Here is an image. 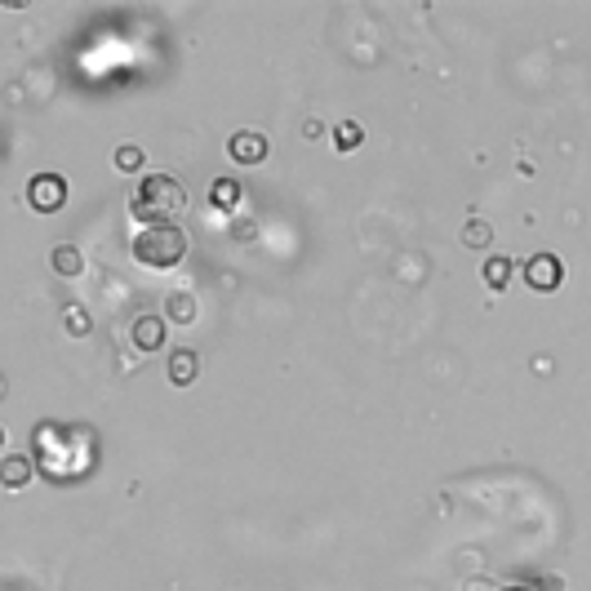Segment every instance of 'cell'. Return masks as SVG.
I'll return each mask as SVG.
<instances>
[{"label":"cell","instance_id":"obj_1","mask_svg":"<svg viewBox=\"0 0 591 591\" xmlns=\"http://www.w3.org/2000/svg\"><path fill=\"white\" fill-rule=\"evenodd\" d=\"M187 213V187L174 174H147L142 187L134 192V218L142 227H161V223H178Z\"/></svg>","mask_w":591,"mask_h":591},{"label":"cell","instance_id":"obj_2","mask_svg":"<svg viewBox=\"0 0 591 591\" xmlns=\"http://www.w3.org/2000/svg\"><path fill=\"white\" fill-rule=\"evenodd\" d=\"M134 258H139L142 267H151V272H170L178 267L182 258H187V232L178 227V223H161V227H139V236H134Z\"/></svg>","mask_w":591,"mask_h":591},{"label":"cell","instance_id":"obj_3","mask_svg":"<svg viewBox=\"0 0 591 591\" xmlns=\"http://www.w3.org/2000/svg\"><path fill=\"white\" fill-rule=\"evenodd\" d=\"M560 280H565V263H560L556 254H534L524 263V285L538 289V294H556Z\"/></svg>","mask_w":591,"mask_h":591},{"label":"cell","instance_id":"obj_4","mask_svg":"<svg viewBox=\"0 0 591 591\" xmlns=\"http://www.w3.org/2000/svg\"><path fill=\"white\" fill-rule=\"evenodd\" d=\"M27 201L36 205V213H54V209H63V201H67V182H63L58 174L32 178V187H27Z\"/></svg>","mask_w":591,"mask_h":591},{"label":"cell","instance_id":"obj_5","mask_svg":"<svg viewBox=\"0 0 591 591\" xmlns=\"http://www.w3.org/2000/svg\"><path fill=\"white\" fill-rule=\"evenodd\" d=\"M227 151H232L236 165H258V161H267V134L263 130H236Z\"/></svg>","mask_w":591,"mask_h":591},{"label":"cell","instance_id":"obj_6","mask_svg":"<svg viewBox=\"0 0 591 591\" xmlns=\"http://www.w3.org/2000/svg\"><path fill=\"white\" fill-rule=\"evenodd\" d=\"M130 343L147 356V351H161L165 347V316H139L130 325Z\"/></svg>","mask_w":591,"mask_h":591},{"label":"cell","instance_id":"obj_7","mask_svg":"<svg viewBox=\"0 0 591 591\" xmlns=\"http://www.w3.org/2000/svg\"><path fill=\"white\" fill-rule=\"evenodd\" d=\"M165 374H170V383H174V387H192V383H196V374H201V360H196V351L178 347L174 356H170V365H165Z\"/></svg>","mask_w":591,"mask_h":591},{"label":"cell","instance_id":"obj_8","mask_svg":"<svg viewBox=\"0 0 591 591\" xmlns=\"http://www.w3.org/2000/svg\"><path fill=\"white\" fill-rule=\"evenodd\" d=\"M49 263H54V272L58 276H80V267H85V258H80V249L76 244H54V254H49Z\"/></svg>","mask_w":591,"mask_h":591},{"label":"cell","instance_id":"obj_9","mask_svg":"<svg viewBox=\"0 0 591 591\" xmlns=\"http://www.w3.org/2000/svg\"><path fill=\"white\" fill-rule=\"evenodd\" d=\"M27 481H32V462L23 453H9L5 458V489H23Z\"/></svg>","mask_w":591,"mask_h":591},{"label":"cell","instance_id":"obj_10","mask_svg":"<svg viewBox=\"0 0 591 591\" xmlns=\"http://www.w3.org/2000/svg\"><path fill=\"white\" fill-rule=\"evenodd\" d=\"M512 272H516V263H512L507 254H498V258H489V263H485V285H489V289H507Z\"/></svg>","mask_w":591,"mask_h":591},{"label":"cell","instance_id":"obj_11","mask_svg":"<svg viewBox=\"0 0 591 591\" xmlns=\"http://www.w3.org/2000/svg\"><path fill=\"white\" fill-rule=\"evenodd\" d=\"M165 320L192 325V320H196V298H192V294H174V298H170V307H165Z\"/></svg>","mask_w":591,"mask_h":591},{"label":"cell","instance_id":"obj_12","mask_svg":"<svg viewBox=\"0 0 591 591\" xmlns=\"http://www.w3.org/2000/svg\"><path fill=\"white\" fill-rule=\"evenodd\" d=\"M142 165V151L134 142H125V147H116V170H125V174H134Z\"/></svg>","mask_w":591,"mask_h":591},{"label":"cell","instance_id":"obj_13","mask_svg":"<svg viewBox=\"0 0 591 591\" xmlns=\"http://www.w3.org/2000/svg\"><path fill=\"white\" fill-rule=\"evenodd\" d=\"M360 139H365V130H360V125H351V120H343V125H338V151H356V147H360Z\"/></svg>","mask_w":591,"mask_h":591},{"label":"cell","instance_id":"obj_14","mask_svg":"<svg viewBox=\"0 0 591 591\" xmlns=\"http://www.w3.org/2000/svg\"><path fill=\"white\" fill-rule=\"evenodd\" d=\"M489 236H493V232H489V223H481V218L462 227V241L467 244H489Z\"/></svg>","mask_w":591,"mask_h":591},{"label":"cell","instance_id":"obj_15","mask_svg":"<svg viewBox=\"0 0 591 591\" xmlns=\"http://www.w3.org/2000/svg\"><path fill=\"white\" fill-rule=\"evenodd\" d=\"M63 320H67V334H85V329H89V320H85V312H80V307H67V312H63Z\"/></svg>","mask_w":591,"mask_h":591},{"label":"cell","instance_id":"obj_16","mask_svg":"<svg viewBox=\"0 0 591 591\" xmlns=\"http://www.w3.org/2000/svg\"><path fill=\"white\" fill-rule=\"evenodd\" d=\"M213 196H218V205H236V187H232V182H223Z\"/></svg>","mask_w":591,"mask_h":591}]
</instances>
